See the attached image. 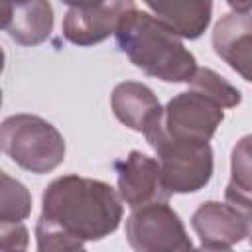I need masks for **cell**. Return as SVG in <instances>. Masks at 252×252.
Returning <instances> with one entry per match:
<instances>
[{
  "instance_id": "1",
  "label": "cell",
  "mask_w": 252,
  "mask_h": 252,
  "mask_svg": "<svg viewBox=\"0 0 252 252\" xmlns=\"http://www.w3.org/2000/svg\"><path fill=\"white\" fill-rule=\"evenodd\" d=\"M122 215L118 191L100 179L75 173L55 177L41 197V217L85 244L110 236Z\"/></svg>"
},
{
  "instance_id": "2",
  "label": "cell",
  "mask_w": 252,
  "mask_h": 252,
  "mask_svg": "<svg viewBox=\"0 0 252 252\" xmlns=\"http://www.w3.org/2000/svg\"><path fill=\"white\" fill-rule=\"evenodd\" d=\"M114 37L118 49L138 69L163 83H189L197 71V59L183 45V37L148 12H128Z\"/></svg>"
},
{
  "instance_id": "3",
  "label": "cell",
  "mask_w": 252,
  "mask_h": 252,
  "mask_svg": "<svg viewBox=\"0 0 252 252\" xmlns=\"http://www.w3.org/2000/svg\"><path fill=\"white\" fill-rule=\"evenodd\" d=\"M4 154L22 169L49 173L65 159V140L61 132L37 114H12L0 126Z\"/></svg>"
},
{
  "instance_id": "4",
  "label": "cell",
  "mask_w": 252,
  "mask_h": 252,
  "mask_svg": "<svg viewBox=\"0 0 252 252\" xmlns=\"http://www.w3.org/2000/svg\"><path fill=\"white\" fill-rule=\"evenodd\" d=\"M161 118L154 122L144 136L158 154L165 187L169 193L181 195L201 191L213 177V148L209 142H189L169 136Z\"/></svg>"
},
{
  "instance_id": "5",
  "label": "cell",
  "mask_w": 252,
  "mask_h": 252,
  "mask_svg": "<svg viewBox=\"0 0 252 252\" xmlns=\"http://www.w3.org/2000/svg\"><path fill=\"white\" fill-rule=\"evenodd\" d=\"M126 240L138 252H173L193 248L183 220L167 201L132 209L126 219Z\"/></svg>"
},
{
  "instance_id": "6",
  "label": "cell",
  "mask_w": 252,
  "mask_h": 252,
  "mask_svg": "<svg viewBox=\"0 0 252 252\" xmlns=\"http://www.w3.org/2000/svg\"><path fill=\"white\" fill-rule=\"evenodd\" d=\"M222 120L224 108L191 89L175 94L165 104L161 118L169 136L189 142H209Z\"/></svg>"
},
{
  "instance_id": "7",
  "label": "cell",
  "mask_w": 252,
  "mask_h": 252,
  "mask_svg": "<svg viewBox=\"0 0 252 252\" xmlns=\"http://www.w3.org/2000/svg\"><path fill=\"white\" fill-rule=\"evenodd\" d=\"M116 185L122 201L130 207L169 201V189L163 183L159 159H154L138 150H132L124 159L114 161Z\"/></svg>"
},
{
  "instance_id": "8",
  "label": "cell",
  "mask_w": 252,
  "mask_h": 252,
  "mask_svg": "<svg viewBox=\"0 0 252 252\" xmlns=\"http://www.w3.org/2000/svg\"><path fill=\"white\" fill-rule=\"evenodd\" d=\"M136 8L134 0H106L96 8H69L63 18V35L79 47H91L112 35L120 20Z\"/></svg>"
},
{
  "instance_id": "9",
  "label": "cell",
  "mask_w": 252,
  "mask_h": 252,
  "mask_svg": "<svg viewBox=\"0 0 252 252\" xmlns=\"http://www.w3.org/2000/svg\"><path fill=\"white\" fill-rule=\"evenodd\" d=\"M191 226L207 250H230L248 234L244 217L230 203L220 201L201 203L191 217Z\"/></svg>"
},
{
  "instance_id": "10",
  "label": "cell",
  "mask_w": 252,
  "mask_h": 252,
  "mask_svg": "<svg viewBox=\"0 0 252 252\" xmlns=\"http://www.w3.org/2000/svg\"><path fill=\"white\" fill-rule=\"evenodd\" d=\"M215 53L244 81L252 83V14L228 12L213 28Z\"/></svg>"
},
{
  "instance_id": "11",
  "label": "cell",
  "mask_w": 252,
  "mask_h": 252,
  "mask_svg": "<svg viewBox=\"0 0 252 252\" xmlns=\"http://www.w3.org/2000/svg\"><path fill=\"white\" fill-rule=\"evenodd\" d=\"M2 4V28L20 45H39L53 32L49 0H18Z\"/></svg>"
},
{
  "instance_id": "12",
  "label": "cell",
  "mask_w": 252,
  "mask_h": 252,
  "mask_svg": "<svg viewBox=\"0 0 252 252\" xmlns=\"http://www.w3.org/2000/svg\"><path fill=\"white\" fill-rule=\"evenodd\" d=\"M110 108L114 116L134 132L144 134L163 114L154 91L138 81H122L112 89Z\"/></svg>"
},
{
  "instance_id": "13",
  "label": "cell",
  "mask_w": 252,
  "mask_h": 252,
  "mask_svg": "<svg viewBox=\"0 0 252 252\" xmlns=\"http://www.w3.org/2000/svg\"><path fill=\"white\" fill-rule=\"evenodd\" d=\"M154 16L183 39L205 33L213 16V0H144Z\"/></svg>"
},
{
  "instance_id": "14",
  "label": "cell",
  "mask_w": 252,
  "mask_h": 252,
  "mask_svg": "<svg viewBox=\"0 0 252 252\" xmlns=\"http://www.w3.org/2000/svg\"><path fill=\"white\" fill-rule=\"evenodd\" d=\"M189 89L209 96L222 108H234L242 102L240 91L232 83H228L222 75H219L209 67H197V71L189 79Z\"/></svg>"
},
{
  "instance_id": "15",
  "label": "cell",
  "mask_w": 252,
  "mask_h": 252,
  "mask_svg": "<svg viewBox=\"0 0 252 252\" xmlns=\"http://www.w3.org/2000/svg\"><path fill=\"white\" fill-rule=\"evenodd\" d=\"M32 195L24 183L0 173V222H22L30 217Z\"/></svg>"
},
{
  "instance_id": "16",
  "label": "cell",
  "mask_w": 252,
  "mask_h": 252,
  "mask_svg": "<svg viewBox=\"0 0 252 252\" xmlns=\"http://www.w3.org/2000/svg\"><path fill=\"white\" fill-rule=\"evenodd\" d=\"M226 189L252 195V134L242 136L230 154V181Z\"/></svg>"
},
{
  "instance_id": "17",
  "label": "cell",
  "mask_w": 252,
  "mask_h": 252,
  "mask_svg": "<svg viewBox=\"0 0 252 252\" xmlns=\"http://www.w3.org/2000/svg\"><path fill=\"white\" fill-rule=\"evenodd\" d=\"M35 240H37V250L39 252H59V250L73 252V250H83L85 248V242L71 236L69 232L59 228L57 224L49 222L41 215L35 222Z\"/></svg>"
},
{
  "instance_id": "18",
  "label": "cell",
  "mask_w": 252,
  "mask_h": 252,
  "mask_svg": "<svg viewBox=\"0 0 252 252\" xmlns=\"http://www.w3.org/2000/svg\"><path fill=\"white\" fill-rule=\"evenodd\" d=\"M0 248L6 252L28 248V228L24 222H0Z\"/></svg>"
},
{
  "instance_id": "19",
  "label": "cell",
  "mask_w": 252,
  "mask_h": 252,
  "mask_svg": "<svg viewBox=\"0 0 252 252\" xmlns=\"http://www.w3.org/2000/svg\"><path fill=\"white\" fill-rule=\"evenodd\" d=\"M224 199L226 203H230L242 217H244V222H246V238L252 246V195H240L236 191H230V189H224Z\"/></svg>"
},
{
  "instance_id": "20",
  "label": "cell",
  "mask_w": 252,
  "mask_h": 252,
  "mask_svg": "<svg viewBox=\"0 0 252 252\" xmlns=\"http://www.w3.org/2000/svg\"><path fill=\"white\" fill-rule=\"evenodd\" d=\"M61 2L67 4L69 8H83V10H87V8H96V6L104 4L106 0H61Z\"/></svg>"
},
{
  "instance_id": "21",
  "label": "cell",
  "mask_w": 252,
  "mask_h": 252,
  "mask_svg": "<svg viewBox=\"0 0 252 252\" xmlns=\"http://www.w3.org/2000/svg\"><path fill=\"white\" fill-rule=\"evenodd\" d=\"M232 12H252V0H226Z\"/></svg>"
},
{
  "instance_id": "22",
  "label": "cell",
  "mask_w": 252,
  "mask_h": 252,
  "mask_svg": "<svg viewBox=\"0 0 252 252\" xmlns=\"http://www.w3.org/2000/svg\"><path fill=\"white\" fill-rule=\"evenodd\" d=\"M0 2H18V0H0Z\"/></svg>"
}]
</instances>
